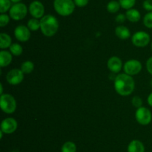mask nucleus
Instances as JSON below:
<instances>
[{
  "label": "nucleus",
  "instance_id": "f257e3e1",
  "mask_svg": "<svg viewBox=\"0 0 152 152\" xmlns=\"http://www.w3.org/2000/svg\"><path fill=\"white\" fill-rule=\"evenodd\" d=\"M135 87V83L133 77L126 74H120L114 80V88L119 95L128 96L133 92Z\"/></svg>",
  "mask_w": 152,
  "mask_h": 152
},
{
  "label": "nucleus",
  "instance_id": "f03ea898",
  "mask_svg": "<svg viewBox=\"0 0 152 152\" xmlns=\"http://www.w3.org/2000/svg\"><path fill=\"white\" fill-rule=\"evenodd\" d=\"M59 28V22L55 16L45 15L40 20V30L46 37H53Z\"/></svg>",
  "mask_w": 152,
  "mask_h": 152
},
{
  "label": "nucleus",
  "instance_id": "7ed1b4c3",
  "mask_svg": "<svg viewBox=\"0 0 152 152\" xmlns=\"http://www.w3.org/2000/svg\"><path fill=\"white\" fill-rule=\"evenodd\" d=\"M75 3L72 0H54L53 7L58 14L63 16L71 15L75 9Z\"/></svg>",
  "mask_w": 152,
  "mask_h": 152
},
{
  "label": "nucleus",
  "instance_id": "20e7f679",
  "mask_svg": "<svg viewBox=\"0 0 152 152\" xmlns=\"http://www.w3.org/2000/svg\"><path fill=\"white\" fill-rule=\"evenodd\" d=\"M1 109L7 114L14 113L16 109V101L14 97L10 94H2L0 97Z\"/></svg>",
  "mask_w": 152,
  "mask_h": 152
},
{
  "label": "nucleus",
  "instance_id": "39448f33",
  "mask_svg": "<svg viewBox=\"0 0 152 152\" xmlns=\"http://www.w3.org/2000/svg\"><path fill=\"white\" fill-rule=\"evenodd\" d=\"M10 16L13 20H21L26 16L28 8L23 3H16L9 10Z\"/></svg>",
  "mask_w": 152,
  "mask_h": 152
},
{
  "label": "nucleus",
  "instance_id": "423d86ee",
  "mask_svg": "<svg viewBox=\"0 0 152 152\" xmlns=\"http://www.w3.org/2000/svg\"><path fill=\"white\" fill-rule=\"evenodd\" d=\"M135 118L138 123L140 125H148L151 122L152 114L148 108L141 107L137 110L136 113H135Z\"/></svg>",
  "mask_w": 152,
  "mask_h": 152
},
{
  "label": "nucleus",
  "instance_id": "0eeeda50",
  "mask_svg": "<svg viewBox=\"0 0 152 152\" xmlns=\"http://www.w3.org/2000/svg\"><path fill=\"white\" fill-rule=\"evenodd\" d=\"M132 43L137 47H145L150 42V36L145 31H137L132 37Z\"/></svg>",
  "mask_w": 152,
  "mask_h": 152
},
{
  "label": "nucleus",
  "instance_id": "6e6552de",
  "mask_svg": "<svg viewBox=\"0 0 152 152\" xmlns=\"http://www.w3.org/2000/svg\"><path fill=\"white\" fill-rule=\"evenodd\" d=\"M123 69H124L126 74L131 76L135 75L140 72V71L142 70V64L139 61L130 60L125 63Z\"/></svg>",
  "mask_w": 152,
  "mask_h": 152
},
{
  "label": "nucleus",
  "instance_id": "1a4fd4ad",
  "mask_svg": "<svg viewBox=\"0 0 152 152\" xmlns=\"http://www.w3.org/2000/svg\"><path fill=\"white\" fill-rule=\"evenodd\" d=\"M24 79L23 72L19 69H13L8 72L6 76V80L10 84L17 85L22 82Z\"/></svg>",
  "mask_w": 152,
  "mask_h": 152
},
{
  "label": "nucleus",
  "instance_id": "9d476101",
  "mask_svg": "<svg viewBox=\"0 0 152 152\" xmlns=\"http://www.w3.org/2000/svg\"><path fill=\"white\" fill-rule=\"evenodd\" d=\"M18 123L13 118H6L1 123V131L4 134H10L17 129Z\"/></svg>",
  "mask_w": 152,
  "mask_h": 152
},
{
  "label": "nucleus",
  "instance_id": "9b49d317",
  "mask_svg": "<svg viewBox=\"0 0 152 152\" xmlns=\"http://www.w3.org/2000/svg\"><path fill=\"white\" fill-rule=\"evenodd\" d=\"M29 12L31 16L35 19L42 18L45 13L44 5L39 1H32L29 6Z\"/></svg>",
  "mask_w": 152,
  "mask_h": 152
},
{
  "label": "nucleus",
  "instance_id": "f8f14e48",
  "mask_svg": "<svg viewBox=\"0 0 152 152\" xmlns=\"http://www.w3.org/2000/svg\"><path fill=\"white\" fill-rule=\"evenodd\" d=\"M31 30L25 25H18L14 30V35L16 40L20 42H27L31 37Z\"/></svg>",
  "mask_w": 152,
  "mask_h": 152
},
{
  "label": "nucleus",
  "instance_id": "ddd939ff",
  "mask_svg": "<svg viewBox=\"0 0 152 152\" xmlns=\"http://www.w3.org/2000/svg\"><path fill=\"white\" fill-rule=\"evenodd\" d=\"M107 65L110 71L114 73H117L121 70L123 63L120 58L117 56H113L108 59Z\"/></svg>",
  "mask_w": 152,
  "mask_h": 152
},
{
  "label": "nucleus",
  "instance_id": "4468645a",
  "mask_svg": "<svg viewBox=\"0 0 152 152\" xmlns=\"http://www.w3.org/2000/svg\"><path fill=\"white\" fill-rule=\"evenodd\" d=\"M128 152H145V147L142 142L134 139L128 145Z\"/></svg>",
  "mask_w": 152,
  "mask_h": 152
},
{
  "label": "nucleus",
  "instance_id": "2eb2a0df",
  "mask_svg": "<svg viewBox=\"0 0 152 152\" xmlns=\"http://www.w3.org/2000/svg\"><path fill=\"white\" fill-rule=\"evenodd\" d=\"M115 34L117 37L121 40H126L129 38L131 36V32L127 27L124 25H119L116 28Z\"/></svg>",
  "mask_w": 152,
  "mask_h": 152
},
{
  "label": "nucleus",
  "instance_id": "dca6fc26",
  "mask_svg": "<svg viewBox=\"0 0 152 152\" xmlns=\"http://www.w3.org/2000/svg\"><path fill=\"white\" fill-rule=\"evenodd\" d=\"M12 62V54L7 51L0 52V66L5 67Z\"/></svg>",
  "mask_w": 152,
  "mask_h": 152
},
{
  "label": "nucleus",
  "instance_id": "f3484780",
  "mask_svg": "<svg viewBox=\"0 0 152 152\" xmlns=\"http://www.w3.org/2000/svg\"><path fill=\"white\" fill-rule=\"evenodd\" d=\"M126 19L132 22H137L141 18L140 13L136 9H129L126 13Z\"/></svg>",
  "mask_w": 152,
  "mask_h": 152
},
{
  "label": "nucleus",
  "instance_id": "a211bd4d",
  "mask_svg": "<svg viewBox=\"0 0 152 152\" xmlns=\"http://www.w3.org/2000/svg\"><path fill=\"white\" fill-rule=\"evenodd\" d=\"M12 45L11 37L5 33H1L0 34V48L1 49L10 48Z\"/></svg>",
  "mask_w": 152,
  "mask_h": 152
},
{
  "label": "nucleus",
  "instance_id": "6ab92c4d",
  "mask_svg": "<svg viewBox=\"0 0 152 152\" xmlns=\"http://www.w3.org/2000/svg\"><path fill=\"white\" fill-rule=\"evenodd\" d=\"M62 152H77V145L71 141L65 142L61 148Z\"/></svg>",
  "mask_w": 152,
  "mask_h": 152
},
{
  "label": "nucleus",
  "instance_id": "aec40b11",
  "mask_svg": "<svg viewBox=\"0 0 152 152\" xmlns=\"http://www.w3.org/2000/svg\"><path fill=\"white\" fill-rule=\"evenodd\" d=\"M34 69V63L30 61H25L22 63L21 66V70L23 72L24 74H29L31 73Z\"/></svg>",
  "mask_w": 152,
  "mask_h": 152
},
{
  "label": "nucleus",
  "instance_id": "412c9836",
  "mask_svg": "<svg viewBox=\"0 0 152 152\" xmlns=\"http://www.w3.org/2000/svg\"><path fill=\"white\" fill-rule=\"evenodd\" d=\"M120 4L118 1H115V0H113V1H109L107 4V10L108 12L111 13H117L119 10H120Z\"/></svg>",
  "mask_w": 152,
  "mask_h": 152
},
{
  "label": "nucleus",
  "instance_id": "4be33fe9",
  "mask_svg": "<svg viewBox=\"0 0 152 152\" xmlns=\"http://www.w3.org/2000/svg\"><path fill=\"white\" fill-rule=\"evenodd\" d=\"M10 52L14 56H19L23 52V49L21 45L18 44V43H13L10 46Z\"/></svg>",
  "mask_w": 152,
  "mask_h": 152
},
{
  "label": "nucleus",
  "instance_id": "5701e85b",
  "mask_svg": "<svg viewBox=\"0 0 152 152\" xmlns=\"http://www.w3.org/2000/svg\"><path fill=\"white\" fill-rule=\"evenodd\" d=\"M28 28L33 31L40 29V21H39L37 19H35V18L31 19L28 22Z\"/></svg>",
  "mask_w": 152,
  "mask_h": 152
},
{
  "label": "nucleus",
  "instance_id": "b1692460",
  "mask_svg": "<svg viewBox=\"0 0 152 152\" xmlns=\"http://www.w3.org/2000/svg\"><path fill=\"white\" fill-rule=\"evenodd\" d=\"M12 1L10 0H0V12L1 13H4L10 10Z\"/></svg>",
  "mask_w": 152,
  "mask_h": 152
},
{
  "label": "nucleus",
  "instance_id": "393cba45",
  "mask_svg": "<svg viewBox=\"0 0 152 152\" xmlns=\"http://www.w3.org/2000/svg\"><path fill=\"white\" fill-rule=\"evenodd\" d=\"M119 2L123 8L129 10L134 6L136 0H119Z\"/></svg>",
  "mask_w": 152,
  "mask_h": 152
},
{
  "label": "nucleus",
  "instance_id": "a878e982",
  "mask_svg": "<svg viewBox=\"0 0 152 152\" xmlns=\"http://www.w3.org/2000/svg\"><path fill=\"white\" fill-rule=\"evenodd\" d=\"M143 23L147 28H152V11L148 12L145 15L143 18Z\"/></svg>",
  "mask_w": 152,
  "mask_h": 152
},
{
  "label": "nucleus",
  "instance_id": "bb28decb",
  "mask_svg": "<svg viewBox=\"0 0 152 152\" xmlns=\"http://www.w3.org/2000/svg\"><path fill=\"white\" fill-rule=\"evenodd\" d=\"M10 22V17L5 13H1L0 15V26L4 27Z\"/></svg>",
  "mask_w": 152,
  "mask_h": 152
},
{
  "label": "nucleus",
  "instance_id": "cd10ccee",
  "mask_svg": "<svg viewBox=\"0 0 152 152\" xmlns=\"http://www.w3.org/2000/svg\"><path fill=\"white\" fill-rule=\"evenodd\" d=\"M132 104H133L134 107H137V108H140V107H142V100L140 97L134 96L132 98Z\"/></svg>",
  "mask_w": 152,
  "mask_h": 152
},
{
  "label": "nucleus",
  "instance_id": "c85d7f7f",
  "mask_svg": "<svg viewBox=\"0 0 152 152\" xmlns=\"http://www.w3.org/2000/svg\"><path fill=\"white\" fill-rule=\"evenodd\" d=\"M143 8L148 11H152V0H145L143 1Z\"/></svg>",
  "mask_w": 152,
  "mask_h": 152
},
{
  "label": "nucleus",
  "instance_id": "c756f323",
  "mask_svg": "<svg viewBox=\"0 0 152 152\" xmlns=\"http://www.w3.org/2000/svg\"><path fill=\"white\" fill-rule=\"evenodd\" d=\"M89 0H74V3L77 6L80 7H85L88 4Z\"/></svg>",
  "mask_w": 152,
  "mask_h": 152
},
{
  "label": "nucleus",
  "instance_id": "7c9ffc66",
  "mask_svg": "<svg viewBox=\"0 0 152 152\" xmlns=\"http://www.w3.org/2000/svg\"><path fill=\"white\" fill-rule=\"evenodd\" d=\"M126 19V15L123 14V13H120L116 17V22H118V23H123V22H125Z\"/></svg>",
  "mask_w": 152,
  "mask_h": 152
},
{
  "label": "nucleus",
  "instance_id": "2f4dec72",
  "mask_svg": "<svg viewBox=\"0 0 152 152\" xmlns=\"http://www.w3.org/2000/svg\"><path fill=\"white\" fill-rule=\"evenodd\" d=\"M146 69L148 72L152 75V57L149 58L146 62Z\"/></svg>",
  "mask_w": 152,
  "mask_h": 152
},
{
  "label": "nucleus",
  "instance_id": "473e14b6",
  "mask_svg": "<svg viewBox=\"0 0 152 152\" xmlns=\"http://www.w3.org/2000/svg\"><path fill=\"white\" fill-rule=\"evenodd\" d=\"M147 101H148V104H149L151 107H152V92H151V93H150V95H148Z\"/></svg>",
  "mask_w": 152,
  "mask_h": 152
},
{
  "label": "nucleus",
  "instance_id": "72a5a7b5",
  "mask_svg": "<svg viewBox=\"0 0 152 152\" xmlns=\"http://www.w3.org/2000/svg\"><path fill=\"white\" fill-rule=\"evenodd\" d=\"M0 93H1V95L3 94V86L1 83H0Z\"/></svg>",
  "mask_w": 152,
  "mask_h": 152
},
{
  "label": "nucleus",
  "instance_id": "f704fd0d",
  "mask_svg": "<svg viewBox=\"0 0 152 152\" xmlns=\"http://www.w3.org/2000/svg\"><path fill=\"white\" fill-rule=\"evenodd\" d=\"M10 1H11L12 2H13L16 4V3H19V1H22V0H10Z\"/></svg>",
  "mask_w": 152,
  "mask_h": 152
},
{
  "label": "nucleus",
  "instance_id": "c9c22d12",
  "mask_svg": "<svg viewBox=\"0 0 152 152\" xmlns=\"http://www.w3.org/2000/svg\"><path fill=\"white\" fill-rule=\"evenodd\" d=\"M151 86H152V79H151Z\"/></svg>",
  "mask_w": 152,
  "mask_h": 152
},
{
  "label": "nucleus",
  "instance_id": "e433bc0d",
  "mask_svg": "<svg viewBox=\"0 0 152 152\" xmlns=\"http://www.w3.org/2000/svg\"><path fill=\"white\" fill-rule=\"evenodd\" d=\"M151 49H152V43H151Z\"/></svg>",
  "mask_w": 152,
  "mask_h": 152
}]
</instances>
